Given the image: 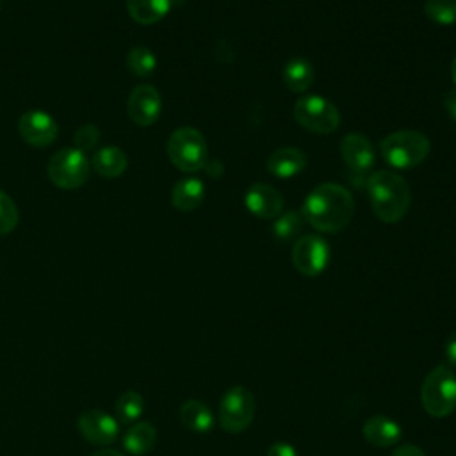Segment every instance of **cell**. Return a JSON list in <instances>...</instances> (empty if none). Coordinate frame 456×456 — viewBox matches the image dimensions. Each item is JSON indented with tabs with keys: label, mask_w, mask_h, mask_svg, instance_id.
<instances>
[{
	"label": "cell",
	"mask_w": 456,
	"mask_h": 456,
	"mask_svg": "<svg viewBox=\"0 0 456 456\" xmlns=\"http://www.w3.org/2000/svg\"><path fill=\"white\" fill-rule=\"evenodd\" d=\"M18 132L27 144L34 148H45L57 139L59 126H57V121L48 112L28 110L21 114L18 121Z\"/></svg>",
	"instance_id": "11"
},
{
	"label": "cell",
	"mask_w": 456,
	"mask_h": 456,
	"mask_svg": "<svg viewBox=\"0 0 456 456\" xmlns=\"http://www.w3.org/2000/svg\"><path fill=\"white\" fill-rule=\"evenodd\" d=\"M162 110L159 91L150 84H139L132 89L126 100V114L139 126L153 125Z\"/></svg>",
	"instance_id": "10"
},
{
	"label": "cell",
	"mask_w": 456,
	"mask_h": 456,
	"mask_svg": "<svg viewBox=\"0 0 456 456\" xmlns=\"http://www.w3.org/2000/svg\"><path fill=\"white\" fill-rule=\"evenodd\" d=\"M283 84L292 93H305L312 87L315 73L312 64L303 57H292L285 62L283 71Z\"/></svg>",
	"instance_id": "20"
},
{
	"label": "cell",
	"mask_w": 456,
	"mask_h": 456,
	"mask_svg": "<svg viewBox=\"0 0 456 456\" xmlns=\"http://www.w3.org/2000/svg\"><path fill=\"white\" fill-rule=\"evenodd\" d=\"M444 351H445L447 362H449L452 367H456V331H452V333L447 337Z\"/></svg>",
	"instance_id": "31"
},
{
	"label": "cell",
	"mask_w": 456,
	"mask_h": 456,
	"mask_svg": "<svg viewBox=\"0 0 456 456\" xmlns=\"http://www.w3.org/2000/svg\"><path fill=\"white\" fill-rule=\"evenodd\" d=\"M303 221H305L303 214L296 212V210L280 214L273 223V233L278 240H289L299 233Z\"/></svg>",
	"instance_id": "26"
},
{
	"label": "cell",
	"mask_w": 456,
	"mask_h": 456,
	"mask_svg": "<svg viewBox=\"0 0 456 456\" xmlns=\"http://www.w3.org/2000/svg\"><path fill=\"white\" fill-rule=\"evenodd\" d=\"M301 214L315 230L337 233L351 223L354 214V200L340 183L326 182L308 192L303 201Z\"/></svg>",
	"instance_id": "1"
},
{
	"label": "cell",
	"mask_w": 456,
	"mask_h": 456,
	"mask_svg": "<svg viewBox=\"0 0 456 456\" xmlns=\"http://www.w3.org/2000/svg\"><path fill=\"white\" fill-rule=\"evenodd\" d=\"M244 205L258 219H276L283 210V196L273 185L256 182L248 187Z\"/></svg>",
	"instance_id": "13"
},
{
	"label": "cell",
	"mask_w": 456,
	"mask_h": 456,
	"mask_svg": "<svg viewBox=\"0 0 456 456\" xmlns=\"http://www.w3.org/2000/svg\"><path fill=\"white\" fill-rule=\"evenodd\" d=\"M253 415H255V397L246 387L235 385L223 394L219 401L217 420L224 431L228 433L246 431L253 422Z\"/></svg>",
	"instance_id": "7"
},
{
	"label": "cell",
	"mask_w": 456,
	"mask_h": 456,
	"mask_svg": "<svg viewBox=\"0 0 456 456\" xmlns=\"http://www.w3.org/2000/svg\"><path fill=\"white\" fill-rule=\"evenodd\" d=\"M392 456H426V452L413 444H403L394 449Z\"/></svg>",
	"instance_id": "30"
},
{
	"label": "cell",
	"mask_w": 456,
	"mask_h": 456,
	"mask_svg": "<svg viewBox=\"0 0 456 456\" xmlns=\"http://www.w3.org/2000/svg\"><path fill=\"white\" fill-rule=\"evenodd\" d=\"M362 433H363V438L370 445L381 447V449L395 445L401 440V436H403L401 426L394 419H390L387 415H372V417H369L363 422Z\"/></svg>",
	"instance_id": "16"
},
{
	"label": "cell",
	"mask_w": 456,
	"mask_h": 456,
	"mask_svg": "<svg viewBox=\"0 0 456 456\" xmlns=\"http://www.w3.org/2000/svg\"><path fill=\"white\" fill-rule=\"evenodd\" d=\"M306 164H308V159L303 153V150L296 146H283L274 150L269 155L265 166L273 176L287 180L299 175L306 167Z\"/></svg>",
	"instance_id": "15"
},
{
	"label": "cell",
	"mask_w": 456,
	"mask_h": 456,
	"mask_svg": "<svg viewBox=\"0 0 456 456\" xmlns=\"http://www.w3.org/2000/svg\"><path fill=\"white\" fill-rule=\"evenodd\" d=\"M80 435L94 445H110L119 435V422L103 410H87L78 417Z\"/></svg>",
	"instance_id": "12"
},
{
	"label": "cell",
	"mask_w": 456,
	"mask_h": 456,
	"mask_svg": "<svg viewBox=\"0 0 456 456\" xmlns=\"http://www.w3.org/2000/svg\"><path fill=\"white\" fill-rule=\"evenodd\" d=\"M444 105H445V110L449 112V116L456 121V89H454V91H449V93L445 94Z\"/></svg>",
	"instance_id": "32"
},
{
	"label": "cell",
	"mask_w": 456,
	"mask_h": 456,
	"mask_svg": "<svg viewBox=\"0 0 456 456\" xmlns=\"http://www.w3.org/2000/svg\"><path fill=\"white\" fill-rule=\"evenodd\" d=\"M431 151L429 139L419 130H397L379 142V155L394 169H413Z\"/></svg>",
	"instance_id": "3"
},
{
	"label": "cell",
	"mask_w": 456,
	"mask_h": 456,
	"mask_svg": "<svg viewBox=\"0 0 456 456\" xmlns=\"http://www.w3.org/2000/svg\"><path fill=\"white\" fill-rule=\"evenodd\" d=\"M0 2H2V0H0Z\"/></svg>",
	"instance_id": "36"
},
{
	"label": "cell",
	"mask_w": 456,
	"mask_h": 456,
	"mask_svg": "<svg viewBox=\"0 0 456 456\" xmlns=\"http://www.w3.org/2000/svg\"><path fill=\"white\" fill-rule=\"evenodd\" d=\"M91 456H123V454L119 451H114V449H100Z\"/></svg>",
	"instance_id": "34"
},
{
	"label": "cell",
	"mask_w": 456,
	"mask_h": 456,
	"mask_svg": "<svg viewBox=\"0 0 456 456\" xmlns=\"http://www.w3.org/2000/svg\"><path fill=\"white\" fill-rule=\"evenodd\" d=\"M173 2L175 0H126V11L134 21L153 25L171 11Z\"/></svg>",
	"instance_id": "21"
},
{
	"label": "cell",
	"mask_w": 456,
	"mask_h": 456,
	"mask_svg": "<svg viewBox=\"0 0 456 456\" xmlns=\"http://www.w3.org/2000/svg\"><path fill=\"white\" fill-rule=\"evenodd\" d=\"M203 198H205V183L194 176H185L178 180L171 191V203L180 212H191L198 208Z\"/></svg>",
	"instance_id": "17"
},
{
	"label": "cell",
	"mask_w": 456,
	"mask_h": 456,
	"mask_svg": "<svg viewBox=\"0 0 456 456\" xmlns=\"http://www.w3.org/2000/svg\"><path fill=\"white\" fill-rule=\"evenodd\" d=\"M205 169L208 171V175H210L212 178H217V176L223 173V166H221V162H207Z\"/></svg>",
	"instance_id": "33"
},
{
	"label": "cell",
	"mask_w": 456,
	"mask_h": 456,
	"mask_svg": "<svg viewBox=\"0 0 456 456\" xmlns=\"http://www.w3.org/2000/svg\"><path fill=\"white\" fill-rule=\"evenodd\" d=\"M292 264L303 276L314 278L324 273L330 264V246L315 233H306L296 239L290 253Z\"/></svg>",
	"instance_id": "9"
},
{
	"label": "cell",
	"mask_w": 456,
	"mask_h": 456,
	"mask_svg": "<svg viewBox=\"0 0 456 456\" xmlns=\"http://www.w3.org/2000/svg\"><path fill=\"white\" fill-rule=\"evenodd\" d=\"M126 68L135 77H150L157 68V57L148 46H134L126 53Z\"/></svg>",
	"instance_id": "24"
},
{
	"label": "cell",
	"mask_w": 456,
	"mask_h": 456,
	"mask_svg": "<svg viewBox=\"0 0 456 456\" xmlns=\"http://www.w3.org/2000/svg\"><path fill=\"white\" fill-rule=\"evenodd\" d=\"M340 155L346 166L358 175L367 173L376 160V151L372 142L360 132H351L342 139Z\"/></svg>",
	"instance_id": "14"
},
{
	"label": "cell",
	"mask_w": 456,
	"mask_h": 456,
	"mask_svg": "<svg viewBox=\"0 0 456 456\" xmlns=\"http://www.w3.org/2000/svg\"><path fill=\"white\" fill-rule=\"evenodd\" d=\"M420 403L435 419L449 417L456 410V372L449 365H438L428 372L420 387Z\"/></svg>",
	"instance_id": "4"
},
{
	"label": "cell",
	"mask_w": 456,
	"mask_h": 456,
	"mask_svg": "<svg viewBox=\"0 0 456 456\" xmlns=\"http://www.w3.org/2000/svg\"><path fill=\"white\" fill-rule=\"evenodd\" d=\"M426 16L438 25H456V0H426Z\"/></svg>",
	"instance_id": "25"
},
{
	"label": "cell",
	"mask_w": 456,
	"mask_h": 456,
	"mask_svg": "<svg viewBox=\"0 0 456 456\" xmlns=\"http://www.w3.org/2000/svg\"><path fill=\"white\" fill-rule=\"evenodd\" d=\"M292 114L297 125H301L308 132L321 135L335 132L340 125V112L337 105L331 103L328 98L317 94H306L297 98Z\"/></svg>",
	"instance_id": "6"
},
{
	"label": "cell",
	"mask_w": 456,
	"mask_h": 456,
	"mask_svg": "<svg viewBox=\"0 0 456 456\" xmlns=\"http://www.w3.org/2000/svg\"><path fill=\"white\" fill-rule=\"evenodd\" d=\"M89 160L78 148H61L48 162V178L61 189H77L89 178Z\"/></svg>",
	"instance_id": "8"
},
{
	"label": "cell",
	"mask_w": 456,
	"mask_h": 456,
	"mask_svg": "<svg viewBox=\"0 0 456 456\" xmlns=\"http://www.w3.org/2000/svg\"><path fill=\"white\" fill-rule=\"evenodd\" d=\"M180 422L194 431V433H207L214 428V413L212 410L200 399H187L182 406H180Z\"/></svg>",
	"instance_id": "19"
},
{
	"label": "cell",
	"mask_w": 456,
	"mask_h": 456,
	"mask_svg": "<svg viewBox=\"0 0 456 456\" xmlns=\"http://www.w3.org/2000/svg\"><path fill=\"white\" fill-rule=\"evenodd\" d=\"M365 189L370 200L372 212L379 221L394 224L404 217L410 208L411 192L408 182L388 169L374 171L365 180Z\"/></svg>",
	"instance_id": "2"
},
{
	"label": "cell",
	"mask_w": 456,
	"mask_h": 456,
	"mask_svg": "<svg viewBox=\"0 0 456 456\" xmlns=\"http://www.w3.org/2000/svg\"><path fill=\"white\" fill-rule=\"evenodd\" d=\"M144 411V397L139 392L128 390L123 392L114 406V415L119 424H132L135 422L141 413Z\"/></svg>",
	"instance_id": "23"
},
{
	"label": "cell",
	"mask_w": 456,
	"mask_h": 456,
	"mask_svg": "<svg viewBox=\"0 0 456 456\" xmlns=\"http://www.w3.org/2000/svg\"><path fill=\"white\" fill-rule=\"evenodd\" d=\"M171 164L183 173L205 169L208 162V146L203 134L192 126L176 128L166 144Z\"/></svg>",
	"instance_id": "5"
},
{
	"label": "cell",
	"mask_w": 456,
	"mask_h": 456,
	"mask_svg": "<svg viewBox=\"0 0 456 456\" xmlns=\"http://www.w3.org/2000/svg\"><path fill=\"white\" fill-rule=\"evenodd\" d=\"M100 139V130L94 125H82L77 132H75V148H78L80 151H87L93 150L96 146Z\"/></svg>",
	"instance_id": "28"
},
{
	"label": "cell",
	"mask_w": 456,
	"mask_h": 456,
	"mask_svg": "<svg viewBox=\"0 0 456 456\" xmlns=\"http://www.w3.org/2000/svg\"><path fill=\"white\" fill-rule=\"evenodd\" d=\"M157 442V431L150 422L132 424L123 436V449L132 456H142Z\"/></svg>",
	"instance_id": "22"
},
{
	"label": "cell",
	"mask_w": 456,
	"mask_h": 456,
	"mask_svg": "<svg viewBox=\"0 0 456 456\" xmlns=\"http://www.w3.org/2000/svg\"><path fill=\"white\" fill-rule=\"evenodd\" d=\"M91 166L103 178H118L126 171L128 159L119 146H103L94 151Z\"/></svg>",
	"instance_id": "18"
},
{
	"label": "cell",
	"mask_w": 456,
	"mask_h": 456,
	"mask_svg": "<svg viewBox=\"0 0 456 456\" xmlns=\"http://www.w3.org/2000/svg\"><path fill=\"white\" fill-rule=\"evenodd\" d=\"M451 75H452V80H454V84H456V55H454L452 64H451Z\"/></svg>",
	"instance_id": "35"
},
{
	"label": "cell",
	"mask_w": 456,
	"mask_h": 456,
	"mask_svg": "<svg viewBox=\"0 0 456 456\" xmlns=\"http://www.w3.org/2000/svg\"><path fill=\"white\" fill-rule=\"evenodd\" d=\"M265 456H297V454H296V449L290 444H287V442H274L267 449Z\"/></svg>",
	"instance_id": "29"
},
{
	"label": "cell",
	"mask_w": 456,
	"mask_h": 456,
	"mask_svg": "<svg viewBox=\"0 0 456 456\" xmlns=\"http://www.w3.org/2000/svg\"><path fill=\"white\" fill-rule=\"evenodd\" d=\"M18 219H20V214H18L16 203L7 192L0 191V235L11 233L16 228Z\"/></svg>",
	"instance_id": "27"
}]
</instances>
